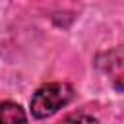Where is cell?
Listing matches in <instances>:
<instances>
[{"mask_svg": "<svg viewBox=\"0 0 124 124\" xmlns=\"http://www.w3.org/2000/svg\"><path fill=\"white\" fill-rule=\"evenodd\" d=\"M74 97V89L68 83L62 81H52V83H45L41 85L29 103L31 114L35 118H48L54 112H58L62 107H66Z\"/></svg>", "mask_w": 124, "mask_h": 124, "instance_id": "1", "label": "cell"}, {"mask_svg": "<svg viewBox=\"0 0 124 124\" xmlns=\"http://www.w3.org/2000/svg\"><path fill=\"white\" fill-rule=\"evenodd\" d=\"M27 114L21 108V105L14 101H2L0 103V124H25Z\"/></svg>", "mask_w": 124, "mask_h": 124, "instance_id": "2", "label": "cell"}, {"mask_svg": "<svg viewBox=\"0 0 124 124\" xmlns=\"http://www.w3.org/2000/svg\"><path fill=\"white\" fill-rule=\"evenodd\" d=\"M62 124H99V120L91 114H83V112H78V114H70L64 118Z\"/></svg>", "mask_w": 124, "mask_h": 124, "instance_id": "3", "label": "cell"}]
</instances>
